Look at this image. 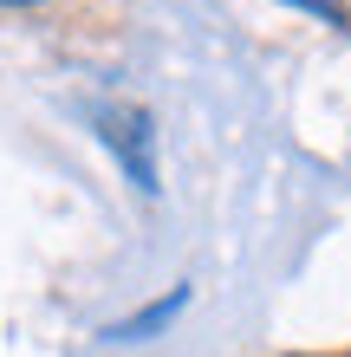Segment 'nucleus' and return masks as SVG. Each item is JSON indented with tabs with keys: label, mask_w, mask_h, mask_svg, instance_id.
<instances>
[{
	"label": "nucleus",
	"mask_w": 351,
	"mask_h": 357,
	"mask_svg": "<svg viewBox=\"0 0 351 357\" xmlns=\"http://www.w3.org/2000/svg\"><path fill=\"white\" fill-rule=\"evenodd\" d=\"M7 7H33V0H7Z\"/></svg>",
	"instance_id": "obj_3"
},
{
	"label": "nucleus",
	"mask_w": 351,
	"mask_h": 357,
	"mask_svg": "<svg viewBox=\"0 0 351 357\" xmlns=\"http://www.w3.org/2000/svg\"><path fill=\"white\" fill-rule=\"evenodd\" d=\"M293 7H306V13H319V20H332V26H345V0H293Z\"/></svg>",
	"instance_id": "obj_2"
},
{
	"label": "nucleus",
	"mask_w": 351,
	"mask_h": 357,
	"mask_svg": "<svg viewBox=\"0 0 351 357\" xmlns=\"http://www.w3.org/2000/svg\"><path fill=\"white\" fill-rule=\"evenodd\" d=\"M98 137L117 150L130 188L156 195V156H150V111L143 104H98Z\"/></svg>",
	"instance_id": "obj_1"
}]
</instances>
